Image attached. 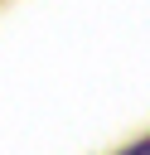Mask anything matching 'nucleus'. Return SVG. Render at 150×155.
Returning a JSON list of instances; mask_svg holds the SVG:
<instances>
[{"label":"nucleus","instance_id":"nucleus-1","mask_svg":"<svg viewBox=\"0 0 150 155\" xmlns=\"http://www.w3.org/2000/svg\"><path fill=\"white\" fill-rule=\"evenodd\" d=\"M126 155H150V140H140V145H131Z\"/></svg>","mask_w":150,"mask_h":155}]
</instances>
